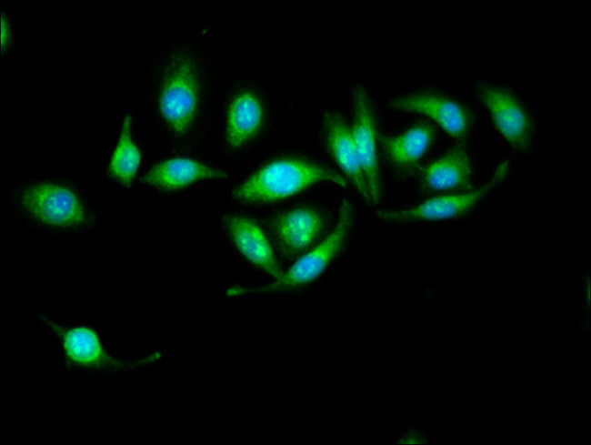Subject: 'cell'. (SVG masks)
<instances>
[{"label":"cell","instance_id":"cell-14","mask_svg":"<svg viewBox=\"0 0 591 445\" xmlns=\"http://www.w3.org/2000/svg\"><path fill=\"white\" fill-rule=\"evenodd\" d=\"M416 177L424 190L442 194L468 191L481 183L471 146L458 143L422 165Z\"/></svg>","mask_w":591,"mask_h":445},{"label":"cell","instance_id":"cell-4","mask_svg":"<svg viewBox=\"0 0 591 445\" xmlns=\"http://www.w3.org/2000/svg\"><path fill=\"white\" fill-rule=\"evenodd\" d=\"M349 183L326 165L302 155L271 158L247 173L229 190V198L239 207H256L278 203L312 187Z\"/></svg>","mask_w":591,"mask_h":445},{"label":"cell","instance_id":"cell-5","mask_svg":"<svg viewBox=\"0 0 591 445\" xmlns=\"http://www.w3.org/2000/svg\"><path fill=\"white\" fill-rule=\"evenodd\" d=\"M268 123V103L259 85L242 76L230 81L220 90L214 121L222 161L249 154L263 138Z\"/></svg>","mask_w":591,"mask_h":445},{"label":"cell","instance_id":"cell-1","mask_svg":"<svg viewBox=\"0 0 591 445\" xmlns=\"http://www.w3.org/2000/svg\"><path fill=\"white\" fill-rule=\"evenodd\" d=\"M221 74L190 39L168 45L147 67L143 103L151 123L173 151L199 150L214 127Z\"/></svg>","mask_w":591,"mask_h":445},{"label":"cell","instance_id":"cell-16","mask_svg":"<svg viewBox=\"0 0 591 445\" xmlns=\"http://www.w3.org/2000/svg\"><path fill=\"white\" fill-rule=\"evenodd\" d=\"M321 135L326 151L344 173L345 178L351 182L361 198L371 206L350 126L339 111L333 108L324 111L321 116Z\"/></svg>","mask_w":591,"mask_h":445},{"label":"cell","instance_id":"cell-10","mask_svg":"<svg viewBox=\"0 0 591 445\" xmlns=\"http://www.w3.org/2000/svg\"><path fill=\"white\" fill-rule=\"evenodd\" d=\"M231 172L199 150L172 151L154 159L137 183L163 196L180 195L202 185L230 179Z\"/></svg>","mask_w":591,"mask_h":445},{"label":"cell","instance_id":"cell-3","mask_svg":"<svg viewBox=\"0 0 591 445\" xmlns=\"http://www.w3.org/2000/svg\"><path fill=\"white\" fill-rule=\"evenodd\" d=\"M36 319L55 342L63 370L84 381H112L159 363L164 358L159 351L139 358L117 356L99 328L90 322L58 320L46 313L38 314Z\"/></svg>","mask_w":591,"mask_h":445},{"label":"cell","instance_id":"cell-18","mask_svg":"<svg viewBox=\"0 0 591 445\" xmlns=\"http://www.w3.org/2000/svg\"><path fill=\"white\" fill-rule=\"evenodd\" d=\"M13 24L7 12H2L1 15V52L5 56L12 46L13 41Z\"/></svg>","mask_w":591,"mask_h":445},{"label":"cell","instance_id":"cell-15","mask_svg":"<svg viewBox=\"0 0 591 445\" xmlns=\"http://www.w3.org/2000/svg\"><path fill=\"white\" fill-rule=\"evenodd\" d=\"M418 117L380 139L386 158L403 176L416 174L437 138V126L424 117Z\"/></svg>","mask_w":591,"mask_h":445},{"label":"cell","instance_id":"cell-12","mask_svg":"<svg viewBox=\"0 0 591 445\" xmlns=\"http://www.w3.org/2000/svg\"><path fill=\"white\" fill-rule=\"evenodd\" d=\"M218 226L225 240L241 261L272 280L282 276L285 268L262 223L255 217L238 207L225 211Z\"/></svg>","mask_w":591,"mask_h":445},{"label":"cell","instance_id":"cell-2","mask_svg":"<svg viewBox=\"0 0 591 445\" xmlns=\"http://www.w3.org/2000/svg\"><path fill=\"white\" fill-rule=\"evenodd\" d=\"M7 196L24 225L49 236L83 235L100 222L85 189L65 176L20 179L8 187Z\"/></svg>","mask_w":591,"mask_h":445},{"label":"cell","instance_id":"cell-13","mask_svg":"<svg viewBox=\"0 0 591 445\" xmlns=\"http://www.w3.org/2000/svg\"><path fill=\"white\" fill-rule=\"evenodd\" d=\"M353 141L363 169L371 206L379 203L382 179L376 116L370 91L365 84L357 82L352 88Z\"/></svg>","mask_w":591,"mask_h":445},{"label":"cell","instance_id":"cell-9","mask_svg":"<svg viewBox=\"0 0 591 445\" xmlns=\"http://www.w3.org/2000/svg\"><path fill=\"white\" fill-rule=\"evenodd\" d=\"M515 164L511 158H501L487 177L475 188L458 193L441 194L411 207L398 209H379L375 217L393 225L437 222L467 217L477 211L511 179Z\"/></svg>","mask_w":591,"mask_h":445},{"label":"cell","instance_id":"cell-6","mask_svg":"<svg viewBox=\"0 0 591 445\" xmlns=\"http://www.w3.org/2000/svg\"><path fill=\"white\" fill-rule=\"evenodd\" d=\"M471 99L511 152L528 156L535 152L540 131L538 113L516 84L478 76L472 82Z\"/></svg>","mask_w":591,"mask_h":445},{"label":"cell","instance_id":"cell-7","mask_svg":"<svg viewBox=\"0 0 591 445\" xmlns=\"http://www.w3.org/2000/svg\"><path fill=\"white\" fill-rule=\"evenodd\" d=\"M354 210L348 200H343L337 220L327 236L315 248L296 259L282 276L269 283L234 284L225 295L232 298L272 297L294 294L312 288L336 268L345 254L352 228Z\"/></svg>","mask_w":591,"mask_h":445},{"label":"cell","instance_id":"cell-8","mask_svg":"<svg viewBox=\"0 0 591 445\" xmlns=\"http://www.w3.org/2000/svg\"><path fill=\"white\" fill-rule=\"evenodd\" d=\"M396 114L424 117L441 128L455 143L470 145L482 117L467 98L435 84H424L391 95L386 104Z\"/></svg>","mask_w":591,"mask_h":445},{"label":"cell","instance_id":"cell-17","mask_svg":"<svg viewBox=\"0 0 591 445\" xmlns=\"http://www.w3.org/2000/svg\"><path fill=\"white\" fill-rule=\"evenodd\" d=\"M145 150L134 129V118L126 112L105 164V177L124 188H131L143 172Z\"/></svg>","mask_w":591,"mask_h":445},{"label":"cell","instance_id":"cell-11","mask_svg":"<svg viewBox=\"0 0 591 445\" xmlns=\"http://www.w3.org/2000/svg\"><path fill=\"white\" fill-rule=\"evenodd\" d=\"M262 225L282 266L293 263L318 245L330 232L327 231L326 214L310 204L276 212Z\"/></svg>","mask_w":591,"mask_h":445}]
</instances>
